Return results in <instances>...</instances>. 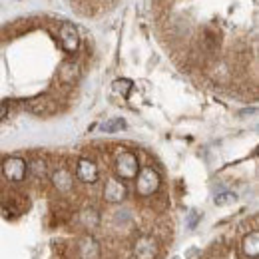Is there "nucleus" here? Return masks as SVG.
<instances>
[{"label":"nucleus","instance_id":"nucleus-1","mask_svg":"<svg viewBox=\"0 0 259 259\" xmlns=\"http://www.w3.org/2000/svg\"><path fill=\"white\" fill-rule=\"evenodd\" d=\"M162 188V178L160 171L154 169L152 165L140 167L138 176H136V194L140 197H152L154 194H158Z\"/></svg>","mask_w":259,"mask_h":259},{"label":"nucleus","instance_id":"nucleus-2","mask_svg":"<svg viewBox=\"0 0 259 259\" xmlns=\"http://www.w3.org/2000/svg\"><path fill=\"white\" fill-rule=\"evenodd\" d=\"M140 171V160L134 152L130 150H120L116 156H114V174L118 180L122 182H128V180H136Z\"/></svg>","mask_w":259,"mask_h":259},{"label":"nucleus","instance_id":"nucleus-3","mask_svg":"<svg viewBox=\"0 0 259 259\" xmlns=\"http://www.w3.org/2000/svg\"><path fill=\"white\" fill-rule=\"evenodd\" d=\"M160 255V241L156 235H138L132 243V259H156Z\"/></svg>","mask_w":259,"mask_h":259},{"label":"nucleus","instance_id":"nucleus-4","mask_svg":"<svg viewBox=\"0 0 259 259\" xmlns=\"http://www.w3.org/2000/svg\"><path fill=\"white\" fill-rule=\"evenodd\" d=\"M24 108L30 114H34V116L46 118V116H52V114L58 112V100H54V98L48 96V94H40V96H34L30 100H26L24 102Z\"/></svg>","mask_w":259,"mask_h":259},{"label":"nucleus","instance_id":"nucleus-5","mask_svg":"<svg viewBox=\"0 0 259 259\" xmlns=\"http://www.w3.org/2000/svg\"><path fill=\"white\" fill-rule=\"evenodd\" d=\"M0 207L6 215L16 218L28 209V197L20 192H4L0 197Z\"/></svg>","mask_w":259,"mask_h":259},{"label":"nucleus","instance_id":"nucleus-6","mask_svg":"<svg viewBox=\"0 0 259 259\" xmlns=\"http://www.w3.org/2000/svg\"><path fill=\"white\" fill-rule=\"evenodd\" d=\"M2 174L10 184H20L24 182L28 169H26V160L20 156H10L2 162Z\"/></svg>","mask_w":259,"mask_h":259},{"label":"nucleus","instance_id":"nucleus-7","mask_svg":"<svg viewBox=\"0 0 259 259\" xmlns=\"http://www.w3.org/2000/svg\"><path fill=\"white\" fill-rule=\"evenodd\" d=\"M58 38H60V46L64 48L68 54H76L80 48V32L74 24L70 22H62L58 28Z\"/></svg>","mask_w":259,"mask_h":259},{"label":"nucleus","instance_id":"nucleus-8","mask_svg":"<svg viewBox=\"0 0 259 259\" xmlns=\"http://www.w3.org/2000/svg\"><path fill=\"white\" fill-rule=\"evenodd\" d=\"M76 253L80 259H100L102 257V247L92 233H84L76 241Z\"/></svg>","mask_w":259,"mask_h":259},{"label":"nucleus","instance_id":"nucleus-9","mask_svg":"<svg viewBox=\"0 0 259 259\" xmlns=\"http://www.w3.org/2000/svg\"><path fill=\"white\" fill-rule=\"evenodd\" d=\"M76 178L82 182V184H96L98 178H100V169L94 160L90 158H80L76 162Z\"/></svg>","mask_w":259,"mask_h":259},{"label":"nucleus","instance_id":"nucleus-10","mask_svg":"<svg viewBox=\"0 0 259 259\" xmlns=\"http://www.w3.org/2000/svg\"><path fill=\"white\" fill-rule=\"evenodd\" d=\"M128 195V186L118 180V178H110L104 186V199L108 203H122Z\"/></svg>","mask_w":259,"mask_h":259},{"label":"nucleus","instance_id":"nucleus-11","mask_svg":"<svg viewBox=\"0 0 259 259\" xmlns=\"http://www.w3.org/2000/svg\"><path fill=\"white\" fill-rule=\"evenodd\" d=\"M50 180H52V186L60 194H70L74 190V174L68 167H56L50 174Z\"/></svg>","mask_w":259,"mask_h":259},{"label":"nucleus","instance_id":"nucleus-12","mask_svg":"<svg viewBox=\"0 0 259 259\" xmlns=\"http://www.w3.org/2000/svg\"><path fill=\"white\" fill-rule=\"evenodd\" d=\"M80 74H82V70H80V64L76 60H66L58 70V80L66 86H74L80 80Z\"/></svg>","mask_w":259,"mask_h":259},{"label":"nucleus","instance_id":"nucleus-13","mask_svg":"<svg viewBox=\"0 0 259 259\" xmlns=\"http://www.w3.org/2000/svg\"><path fill=\"white\" fill-rule=\"evenodd\" d=\"M26 169H28V174H32L34 178H38V180H44V178L50 176L48 160L42 158V156H34V158H30V160L26 162Z\"/></svg>","mask_w":259,"mask_h":259},{"label":"nucleus","instance_id":"nucleus-14","mask_svg":"<svg viewBox=\"0 0 259 259\" xmlns=\"http://www.w3.org/2000/svg\"><path fill=\"white\" fill-rule=\"evenodd\" d=\"M241 251H243L245 257L257 259V255H259V233L257 231H251V233H247V235L243 237V241H241Z\"/></svg>","mask_w":259,"mask_h":259},{"label":"nucleus","instance_id":"nucleus-15","mask_svg":"<svg viewBox=\"0 0 259 259\" xmlns=\"http://www.w3.org/2000/svg\"><path fill=\"white\" fill-rule=\"evenodd\" d=\"M78 220H80V224H82V227H84L86 231H94V229L100 226V213H98L94 207L82 209V211L78 213Z\"/></svg>","mask_w":259,"mask_h":259},{"label":"nucleus","instance_id":"nucleus-16","mask_svg":"<svg viewBox=\"0 0 259 259\" xmlns=\"http://www.w3.org/2000/svg\"><path fill=\"white\" fill-rule=\"evenodd\" d=\"M132 88H134V84H132V80H128V78H118V80H114V84H112V90L124 98L132 92Z\"/></svg>","mask_w":259,"mask_h":259},{"label":"nucleus","instance_id":"nucleus-17","mask_svg":"<svg viewBox=\"0 0 259 259\" xmlns=\"http://www.w3.org/2000/svg\"><path fill=\"white\" fill-rule=\"evenodd\" d=\"M126 128V122L122 120V118H112V120H108L106 124H102V130L106 132V134H114V132H120V130Z\"/></svg>","mask_w":259,"mask_h":259},{"label":"nucleus","instance_id":"nucleus-18","mask_svg":"<svg viewBox=\"0 0 259 259\" xmlns=\"http://www.w3.org/2000/svg\"><path fill=\"white\" fill-rule=\"evenodd\" d=\"M231 201H235V194H231V192L215 195V203L218 205H226V203H231Z\"/></svg>","mask_w":259,"mask_h":259},{"label":"nucleus","instance_id":"nucleus-19","mask_svg":"<svg viewBox=\"0 0 259 259\" xmlns=\"http://www.w3.org/2000/svg\"><path fill=\"white\" fill-rule=\"evenodd\" d=\"M6 114H8V106L6 104H0V122L6 118Z\"/></svg>","mask_w":259,"mask_h":259}]
</instances>
